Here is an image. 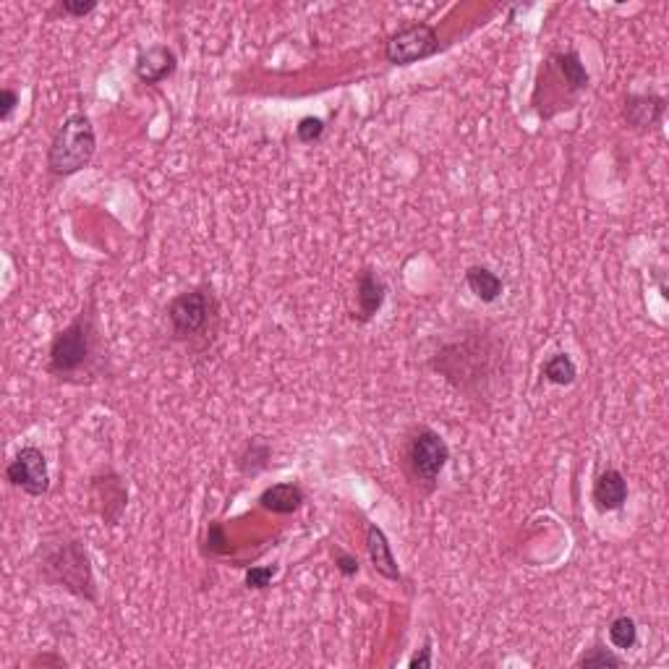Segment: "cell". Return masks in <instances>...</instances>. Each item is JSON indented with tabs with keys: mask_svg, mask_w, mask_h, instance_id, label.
I'll return each instance as SVG.
<instances>
[{
	"mask_svg": "<svg viewBox=\"0 0 669 669\" xmlns=\"http://www.w3.org/2000/svg\"><path fill=\"white\" fill-rule=\"evenodd\" d=\"M429 369L474 403H489L507 374L505 338L474 325L445 340L429 356Z\"/></svg>",
	"mask_w": 669,
	"mask_h": 669,
	"instance_id": "1",
	"label": "cell"
},
{
	"mask_svg": "<svg viewBox=\"0 0 669 669\" xmlns=\"http://www.w3.org/2000/svg\"><path fill=\"white\" fill-rule=\"evenodd\" d=\"M102 332L97 322L95 298H89L76 319H71L61 332H55L48 348V374L58 382L84 385L102 369Z\"/></svg>",
	"mask_w": 669,
	"mask_h": 669,
	"instance_id": "2",
	"label": "cell"
},
{
	"mask_svg": "<svg viewBox=\"0 0 669 669\" xmlns=\"http://www.w3.org/2000/svg\"><path fill=\"white\" fill-rule=\"evenodd\" d=\"M37 565H40L42 581H48L50 586L66 588L68 594H74L76 599H84V602H100L87 541L76 534L55 531V534L45 536L37 549Z\"/></svg>",
	"mask_w": 669,
	"mask_h": 669,
	"instance_id": "3",
	"label": "cell"
},
{
	"mask_svg": "<svg viewBox=\"0 0 669 669\" xmlns=\"http://www.w3.org/2000/svg\"><path fill=\"white\" fill-rule=\"evenodd\" d=\"M170 335L173 340L189 348V353H207L215 345L223 325L220 298L212 285H196L191 291L170 298L168 309Z\"/></svg>",
	"mask_w": 669,
	"mask_h": 669,
	"instance_id": "4",
	"label": "cell"
},
{
	"mask_svg": "<svg viewBox=\"0 0 669 669\" xmlns=\"http://www.w3.org/2000/svg\"><path fill=\"white\" fill-rule=\"evenodd\" d=\"M588 84H591V76L583 66L581 55L575 50L552 53L541 68L539 82L534 89L536 110L544 121H549L560 110L573 108V102L578 100L581 92H586Z\"/></svg>",
	"mask_w": 669,
	"mask_h": 669,
	"instance_id": "5",
	"label": "cell"
},
{
	"mask_svg": "<svg viewBox=\"0 0 669 669\" xmlns=\"http://www.w3.org/2000/svg\"><path fill=\"white\" fill-rule=\"evenodd\" d=\"M450 460V447L440 432L429 426H413L400 450V471L419 494H432L437 489L442 471Z\"/></svg>",
	"mask_w": 669,
	"mask_h": 669,
	"instance_id": "6",
	"label": "cell"
},
{
	"mask_svg": "<svg viewBox=\"0 0 669 669\" xmlns=\"http://www.w3.org/2000/svg\"><path fill=\"white\" fill-rule=\"evenodd\" d=\"M97 152L95 126L84 113L66 115L48 147V173L55 178L76 176L92 163Z\"/></svg>",
	"mask_w": 669,
	"mask_h": 669,
	"instance_id": "7",
	"label": "cell"
},
{
	"mask_svg": "<svg viewBox=\"0 0 669 669\" xmlns=\"http://www.w3.org/2000/svg\"><path fill=\"white\" fill-rule=\"evenodd\" d=\"M440 50V34L432 24L416 21L411 27H403L387 40L385 58L392 66H411V63L426 61Z\"/></svg>",
	"mask_w": 669,
	"mask_h": 669,
	"instance_id": "8",
	"label": "cell"
},
{
	"mask_svg": "<svg viewBox=\"0 0 669 669\" xmlns=\"http://www.w3.org/2000/svg\"><path fill=\"white\" fill-rule=\"evenodd\" d=\"M6 481L11 487L21 489L29 497H42L50 492V471L48 458L40 447H21L16 458L6 466Z\"/></svg>",
	"mask_w": 669,
	"mask_h": 669,
	"instance_id": "9",
	"label": "cell"
},
{
	"mask_svg": "<svg viewBox=\"0 0 669 669\" xmlns=\"http://www.w3.org/2000/svg\"><path fill=\"white\" fill-rule=\"evenodd\" d=\"M89 494H92V507L100 515L105 526H118L129 505V484L113 468H105L89 481Z\"/></svg>",
	"mask_w": 669,
	"mask_h": 669,
	"instance_id": "10",
	"label": "cell"
},
{
	"mask_svg": "<svg viewBox=\"0 0 669 669\" xmlns=\"http://www.w3.org/2000/svg\"><path fill=\"white\" fill-rule=\"evenodd\" d=\"M664 113H667V100L662 95H628L622 105V118L633 131L649 134L662 126Z\"/></svg>",
	"mask_w": 669,
	"mask_h": 669,
	"instance_id": "11",
	"label": "cell"
},
{
	"mask_svg": "<svg viewBox=\"0 0 669 669\" xmlns=\"http://www.w3.org/2000/svg\"><path fill=\"white\" fill-rule=\"evenodd\" d=\"M387 298V283L382 280L377 270L372 267H364L356 278V311H353V319L359 325H369L374 317L379 314V309L385 306Z\"/></svg>",
	"mask_w": 669,
	"mask_h": 669,
	"instance_id": "12",
	"label": "cell"
},
{
	"mask_svg": "<svg viewBox=\"0 0 669 669\" xmlns=\"http://www.w3.org/2000/svg\"><path fill=\"white\" fill-rule=\"evenodd\" d=\"M178 58L168 45H152L142 50L134 63V74L142 84H163L165 79L176 74Z\"/></svg>",
	"mask_w": 669,
	"mask_h": 669,
	"instance_id": "13",
	"label": "cell"
},
{
	"mask_svg": "<svg viewBox=\"0 0 669 669\" xmlns=\"http://www.w3.org/2000/svg\"><path fill=\"white\" fill-rule=\"evenodd\" d=\"M628 494L630 489L625 476H622L617 468H607V471H602V474L596 476L591 500H594L599 513H617V510H622L625 502H628Z\"/></svg>",
	"mask_w": 669,
	"mask_h": 669,
	"instance_id": "14",
	"label": "cell"
},
{
	"mask_svg": "<svg viewBox=\"0 0 669 669\" xmlns=\"http://www.w3.org/2000/svg\"><path fill=\"white\" fill-rule=\"evenodd\" d=\"M366 552H369V560H372L374 570H377L385 581H403V573L398 568V560L392 555L390 541H387L385 531L377 526V523H369L366 526Z\"/></svg>",
	"mask_w": 669,
	"mask_h": 669,
	"instance_id": "15",
	"label": "cell"
},
{
	"mask_svg": "<svg viewBox=\"0 0 669 669\" xmlns=\"http://www.w3.org/2000/svg\"><path fill=\"white\" fill-rule=\"evenodd\" d=\"M306 502L304 489L293 484V481H283V484H272L259 494V507L272 515H291L301 510Z\"/></svg>",
	"mask_w": 669,
	"mask_h": 669,
	"instance_id": "16",
	"label": "cell"
},
{
	"mask_svg": "<svg viewBox=\"0 0 669 669\" xmlns=\"http://www.w3.org/2000/svg\"><path fill=\"white\" fill-rule=\"evenodd\" d=\"M270 460H272V442L267 440V437H262V434H254V437H249L246 445L241 447V453L236 455V468L244 476H251V479H254V476H259L262 471L270 468Z\"/></svg>",
	"mask_w": 669,
	"mask_h": 669,
	"instance_id": "17",
	"label": "cell"
},
{
	"mask_svg": "<svg viewBox=\"0 0 669 669\" xmlns=\"http://www.w3.org/2000/svg\"><path fill=\"white\" fill-rule=\"evenodd\" d=\"M466 285L471 288L476 298H479L481 304H494V301H500L502 293H505V280L492 272L484 264H471L466 270Z\"/></svg>",
	"mask_w": 669,
	"mask_h": 669,
	"instance_id": "18",
	"label": "cell"
},
{
	"mask_svg": "<svg viewBox=\"0 0 669 669\" xmlns=\"http://www.w3.org/2000/svg\"><path fill=\"white\" fill-rule=\"evenodd\" d=\"M541 377L547 379L549 385L557 387H570L578 377V366L575 361L570 359L568 353H555V356H549L541 366Z\"/></svg>",
	"mask_w": 669,
	"mask_h": 669,
	"instance_id": "19",
	"label": "cell"
},
{
	"mask_svg": "<svg viewBox=\"0 0 669 669\" xmlns=\"http://www.w3.org/2000/svg\"><path fill=\"white\" fill-rule=\"evenodd\" d=\"M609 643L620 651H630L638 643V625L633 617L620 615L609 622Z\"/></svg>",
	"mask_w": 669,
	"mask_h": 669,
	"instance_id": "20",
	"label": "cell"
},
{
	"mask_svg": "<svg viewBox=\"0 0 669 669\" xmlns=\"http://www.w3.org/2000/svg\"><path fill=\"white\" fill-rule=\"evenodd\" d=\"M622 656H617L612 649H604L602 643H594L591 649L583 651L581 656H578V662H575V667L581 669H617L622 667Z\"/></svg>",
	"mask_w": 669,
	"mask_h": 669,
	"instance_id": "21",
	"label": "cell"
},
{
	"mask_svg": "<svg viewBox=\"0 0 669 669\" xmlns=\"http://www.w3.org/2000/svg\"><path fill=\"white\" fill-rule=\"evenodd\" d=\"M275 575H278V565H254V568L246 570L244 586L249 591H264V588L272 586Z\"/></svg>",
	"mask_w": 669,
	"mask_h": 669,
	"instance_id": "22",
	"label": "cell"
},
{
	"mask_svg": "<svg viewBox=\"0 0 669 669\" xmlns=\"http://www.w3.org/2000/svg\"><path fill=\"white\" fill-rule=\"evenodd\" d=\"M325 129H327V123L322 121V118H317V115H306V118L298 121L296 139L301 144H314L325 136Z\"/></svg>",
	"mask_w": 669,
	"mask_h": 669,
	"instance_id": "23",
	"label": "cell"
},
{
	"mask_svg": "<svg viewBox=\"0 0 669 669\" xmlns=\"http://www.w3.org/2000/svg\"><path fill=\"white\" fill-rule=\"evenodd\" d=\"M330 552H332V557H335V568L340 570V575H345V578H353V575H359V570H361L359 557L351 555V552H345V549L338 547V544H335V547H330Z\"/></svg>",
	"mask_w": 669,
	"mask_h": 669,
	"instance_id": "24",
	"label": "cell"
},
{
	"mask_svg": "<svg viewBox=\"0 0 669 669\" xmlns=\"http://www.w3.org/2000/svg\"><path fill=\"white\" fill-rule=\"evenodd\" d=\"M207 552L210 555H228V536H225V528L220 521H212L207 528Z\"/></svg>",
	"mask_w": 669,
	"mask_h": 669,
	"instance_id": "25",
	"label": "cell"
},
{
	"mask_svg": "<svg viewBox=\"0 0 669 669\" xmlns=\"http://www.w3.org/2000/svg\"><path fill=\"white\" fill-rule=\"evenodd\" d=\"M97 8V0H63L61 11L66 16H74V19H84Z\"/></svg>",
	"mask_w": 669,
	"mask_h": 669,
	"instance_id": "26",
	"label": "cell"
},
{
	"mask_svg": "<svg viewBox=\"0 0 669 669\" xmlns=\"http://www.w3.org/2000/svg\"><path fill=\"white\" fill-rule=\"evenodd\" d=\"M19 92L11 87H6L3 92H0V121H8L11 115H14V110L19 108Z\"/></svg>",
	"mask_w": 669,
	"mask_h": 669,
	"instance_id": "27",
	"label": "cell"
},
{
	"mask_svg": "<svg viewBox=\"0 0 669 669\" xmlns=\"http://www.w3.org/2000/svg\"><path fill=\"white\" fill-rule=\"evenodd\" d=\"M432 654H434L432 643L426 641L424 649L416 651V654L411 656V662H408V667H411V669H429L434 664V656Z\"/></svg>",
	"mask_w": 669,
	"mask_h": 669,
	"instance_id": "28",
	"label": "cell"
},
{
	"mask_svg": "<svg viewBox=\"0 0 669 669\" xmlns=\"http://www.w3.org/2000/svg\"><path fill=\"white\" fill-rule=\"evenodd\" d=\"M50 664H53V667H68L66 659L58 654H37L32 662H29V667H50Z\"/></svg>",
	"mask_w": 669,
	"mask_h": 669,
	"instance_id": "29",
	"label": "cell"
}]
</instances>
